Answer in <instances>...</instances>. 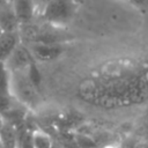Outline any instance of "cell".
<instances>
[{
  "label": "cell",
  "mask_w": 148,
  "mask_h": 148,
  "mask_svg": "<svg viewBox=\"0 0 148 148\" xmlns=\"http://www.w3.org/2000/svg\"><path fill=\"white\" fill-rule=\"evenodd\" d=\"M12 95L25 106H35L38 101V91L27 75V69L10 72Z\"/></svg>",
  "instance_id": "1"
},
{
  "label": "cell",
  "mask_w": 148,
  "mask_h": 148,
  "mask_svg": "<svg viewBox=\"0 0 148 148\" xmlns=\"http://www.w3.org/2000/svg\"><path fill=\"white\" fill-rule=\"evenodd\" d=\"M75 0H51L42 10L43 17L51 23H65L74 14Z\"/></svg>",
  "instance_id": "2"
},
{
  "label": "cell",
  "mask_w": 148,
  "mask_h": 148,
  "mask_svg": "<svg viewBox=\"0 0 148 148\" xmlns=\"http://www.w3.org/2000/svg\"><path fill=\"white\" fill-rule=\"evenodd\" d=\"M32 61H34V57H32L31 51L29 49H27L25 46L18 44L5 62L8 67V69L10 72H14V71L27 69Z\"/></svg>",
  "instance_id": "3"
},
{
  "label": "cell",
  "mask_w": 148,
  "mask_h": 148,
  "mask_svg": "<svg viewBox=\"0 0 148 148\" xmlns=\"http://www.w3.org/2000/svg\"><path fill=\"white\" fill-rule=\"evenodd\" d=\"M34 59H38L40 61H51L57 59L62 49L57 45L56 43H45V42H37L30 49Z\"/></svg>",
  "instance_id": "4"
},
{
  "label": "cell",
  "mask_w": 148,
  "mask_h": 148,
  "mask_svg": "<svg viewBox=\"0 0 148 148\" xmlns=\"http://www.w3.org/2000/svg\"><path fill=\"white\" fill-rule=\"evenodd\" d=\"M18 44L16 31H2L0 34V61H6Z\"/></svg>",
  "instance_id": "5"
},
{
  "label": "cell",
  "mask_w": 148,
  "mask_h": 148,
  "mask_svg": "<svg viewBox=\"0 0 148 148\" xmlns=\"http://www.w3.org/2000/svg\"><path fill=\"white\" fill-rule=\"evenodd\" d=\"M18 20L15 15L13 5H0V29L1 31H15Z\"/></svg>",
  "instance_id": "6"
},
{
  "label": "cell",
  "mask_w": 148,
  "mask_h": 148,
  "mask_svg": "<svg viewBox=\"0 0 148 148\" xmlns=\"http://www.w3.org/2000/svg\"><path fill=\"white\" fill-rule=\"evenodd\" d=\"M13 8L18 22L30 21L36 10L32 0H14Z\"/></svg>",
  "instance_id": "7"
},
{
  "label": "cell",
  "mask_w": 148,
  "mask_h": 148,
  "mask_svg": "<svg viewBox=\"0 0 148 148\" xmlns=\"http://www.w3.org/2000/svg\"><path fill=\"white\" fill-rule=\"evenodd\" d=\"M3 117V120L6 124L15 127L16 130L22 127L24 124V114L25 112L23 111V109H18V108H14L12 106L10 109H8L7 111H5L3 113H1Z\"/></svg>",
  "instance_id": "8"
},
{
  "label": "cell",
  "mask_w": 148,
  "mask_h": 148,
  "mask_svg": "<svg viewBox=\"0 0 148 148\" xmlns=\"http://www.w3.org/2000/svg\"><path fill=\"white\" fill-rule=\"evenodd\" d=\"M0 142L5 148H17V130L5 123L0 133Z\"/></svg>",
  "instance_id": "9"
},
{
  "label": "cell",
  "mask_w": 148,
  "mask_h": 148,
  "mask_svg": "<svg viewBox=\"0 0 148 148\" xmlns=\"http://www.w3.org/2000/svg\"><path fill=\"white\" fill-rule=\"evenodd\" d=\"M32 147L34 148H53V140L50 134L43 130L32 131Z\"/></svg>",
  "instance_id": "10"
},
{
  "label": "cell",
  "mask_w": 148,
  "mask_h": 148,
  "mask_svg": "<svg viewBox=\"0 0 148 148\" xmlns=\"http://www.w3.org/2000/svg\"><path fill=\"white\" fill-rule=\"evenodd\" d=\"M0 95L13 96L10 87V71L5 61H0Z\"/></svg>",
  "instance_id": "11"
},
{
  "label": "cell",
  "mask_w": 148,
  "mask_h": 148,
  "mask_svg": "<svg viewBox=\"0 0 148 148\" xmlns=\"http://www.w3.org/2000/svg\"><path fill=\"white\" fill-rule=\"evenodd\" d=\"M17 148H34L32 131H29L24 126L17 128Z\"/></svg>",
  "instance_id": "12"
},
{
  "label": "cell",
  "mask_w": 148,
  "mask_h": 148,
  "mask_svg": "<svg viewBox=\"0 0 148 148\" xmlns=\"http://www.w3.org/2000/svg\"><path fill=\"white\" fill-rule=\"evenodd\" d=\"M27 75H28V77L30 79V81L35 84V87L38 88L39 84H40V82H42V74H40V72H39L37 65H36L35 60H34V61L29 65V67L27 68Z\"/></svg>",
  "instance_id": "13"
},
{
  "label": "cell",
  "mask_w": 148,
  "mask_h": 148,
  "mask_svg": "<svg viewBox=\"0 0 148 148\" xmlns=\"http://www.w3.org/2000/svg\"><path fill=\"white\" fill-rule=\"evenodd\" d=\"M12 97L13 96L0 95V113H3L12 108Z\"/></svg>",
  "instance_id": "14"
},
{
  "label": "cell",
  "mask_w": 148,
  "mask_h": 148,
  "mask_svg": "<svg viewBox=\"0 0 148 148\" xmlns=\"http://www.w3.org/2000/svg\"><path fill=\"white\" fill-rule=\"evenodd\" d=\"M50 1H51V0H32L36 10H43L44 7H45Z\"/></svg>",
  "instance_id": "15"
},
{
  "label": "cell",
  "mask_w": 148,
  "mask_h": 148,
  "mask_svg": "<svg viewBox=\"0 0 148 148\" xmlns=\"http://www.w3.org/2000/svg\"><path fill=\"white\" fill-rule=\"evenodd\" d=\"M3 126H5V120H3L2 114L0 113V133H1V131H2V128H3Z\"/></svg>",
  "instance_id": "16"
},
{
  "label": "cell",
  "mask_w": 148,
  "mask_h": 148,
  "mask_svg": "<svg viewBox=\"0 0 148 148\" xmlns=\"http://www.w3.org/2000/svg\"><path fill=\"white\" fill-rule=\"evenodd\" d=\"M141 2H145V3H148V0H140Z\"/></svg>",
  "instance_id": "17"
},
{
  "label": "cell",
  "mask_w": 148,
  "mask_h": 148,
  "mask_svg": "<svg viewBox=\"0 0 148 148\" xmlns=\"http://www.w3.org/2000/svg\"><path fill=\"white\" fill-rule=\"evenodd\" d=\"M0 148H5V147L2 146V143H1V142H0Z\"/></svg>",
  "instance_id": "18"
},
{
  "label": "cell",
  "mask_w": 148,
  "mask_h": 148,
  "mask_svg": "<svg viewBox=\"0 0 148 148\" xmlns=\"http://www.w3.org/2000/svg\"><path fill=\"white\" fill-rule=\"evenodd\" d=\"M53 148H56V147H53Z\"/></svg>",
  "instance_id": "19"
}]
</instances>
